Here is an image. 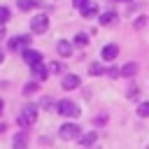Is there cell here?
Masks as SVG:
<instances>
[{"instance_id":"obj_1","label":"cell","mask_w":149,"mask_h":149,"mask_svg":"<svg viewBox=\"0 0 149 149\" xmlns=\"http://www.w3.org/2000/svg\"><path fill=\"white\" fill-rule=\"evenodd\" d=\"M35 121H37V105L26 102L23 109L19 112V123H21V126H30V123H35Z\"/></svg>"},{"instance_id":"obj_2","label":"cell","mask_w":149,"mask_h":149,"mask_svg":"<svg viewBox=\"0 0 149 149\" xmlns=\"http://www.w3.org/2000/svg\"><path fill=\"white\" fill-rule=\"evenodd\" d=\"M56 109H58V114H63V116H70V119L79 116V107H77L72 100H58V102H56Z\"/></svg>"},{"instance_id":"obj_3","label":"cell","mask_w":149,"mask_h":149,"mask_svg":"<svg viewBox=\"0 0 149 149\" xmlns=\"http://www.w3.org/2000/svg\"><path fill=\"white\" fill-rule=\"evenodd\" d=\"M79 126L77 123H63L61 126V130H58V135H61V140H77L79 137Z\"/></svg>"},{"instance_id":"obj_4","label":"cell","mask_w":149,"mask_h":149,"mask_svg":"<svg viewBox=\"0 0 149 149\" xmlns=\"http://www.w3.org/2000/svg\"><path fill=\"white\" fill-rule=\"evenodd\" d=\"M47 28H49L47 14H37V16L30 19V30H33V33H47Z\"/></svg>"},{"instance_id":"obj_5","label":"cell","mask_w":149,"mask_h":149,"mask_svg":"<svg viewBox=\"0 0 149 149\" xmlns=\"http://www.w3.org/2000/svg\"><path fill=\"white\" fill-rule=\"evenodd\" d=\"M23 61H26L30 68H35V65H40V63H42V54H40V51H35V49H26V51H23Z\"/></svg>"},{"instance_id":"obj_6","label":"cell","mask_w":149,"mask_h":149,"mask_svg":"<svg viewBox=\"0 0 149 149\" xmlns=\"http://www.w3.org/2000/svg\"><path fill=\"white\" fill-rule=\"evenodd\" d=\"M28 44H30V35H16V37L9 40V49L12 51H16L21 47H28Z\"/></svg>"},{"instance_id":"obj_7","label":"cell","mask_w":149,"mask_h":149,"mask_svg":"<svg viewBox=\"0 0 149 149\" xmlns=\"http://www.w3.org/2000/svg\"><path fill=\"white\" fill-rule=\"evenodd\" d=\"M100 56H102V61H114L119 56V47L116 44H105L102 51H100Z\"/></svg>"},{"instance_id":"obj_8","label":"cell","mask_w":149,"mask_h":149,"mask_svg":"<svg viewBox=\"0 0 149 149\" xmlns=\"http://www.w3.org/2000/svg\"><path fill=\"white\" fill-rule=\"evenodd\" d=\"M61 86H63L65 91H72V88L79 86V77H77V74H65L63 81H61Z\"/></svg>"},{"instance_id":"obj_9","label":"cell","mask_w":149,"mask_h":149,"mask_svg":"<svg viewBox=\"0 0 149 149\" xmlns=\"http://www.w3.org/2000/svg\"><path fill=\"white\" fill-rule=\"evenodd\" d=\"M56 51L61 54V56H72V44L70 42H65V40H61V42H56Z\"/></svg>"},{"instance_id":"obj_10","label":"cell","mask_w":149,"mask_h":149,"mask_svg":"<svg viewBox=\"0 0 149 149\" xmlns=\"http://www.w3.org/2000/svg\"><path fill=\"white\" fill-rule=\"evenodd\" d=\"M30 70H33V74H35V79H37V81H44V79L49 77V68H44L42 63H40V65H35V68H30Z\"/></svg>"},{"instance_id":"obj_11","label":"cell","mask_w":149,"mask_h":149,"mask_svg":"<svg viewBox=\"0 0 149 149\" xmlns=\"http://www.w3.org/2000/svg\"><path fill=\"white\" fill-rule=\"evenodd\" d=\"M95 14H98V5H95V2H88V5L81 9V16H84V19H93Z\"/></svg>"},{"instance_id":"obj_12","label":"cell","mask_w":149,"mask_h":149,"mask_svg":"<svg viewBox=\"0 0 149 149\" xmlns=\"http://www.w3.org/2000/svg\"><path fill=\"white\" fill-rule=\"evenodd\" d=\"M116 19H119V16H116V12H105V14L100 16V26H112Z\"/></svg>"},{"instance_id":"obj_13","label":"cell","mask_w":149,"mask_h":149,"mask_svg":"<svg viewBox=\"0 0 149 149\" xmlns=\"http://www.w3.org/2000/svg\"><path fill=\"white\" fill-rule=\"evenodd\" d=\"M135 72H137V63H126L121 68V77H133Z\"/></svg>"},{"instance_id":"obj_14","label":"cell","mask_w":149,"mask_h":149,"mask_svg":"<svg viewBox=\"0 0 149 149\" xmlns=\"http://www.w3.org/2000/svg\"><path fill=\"white\" fill-rule=\"evenodd\" d=\"M16 5H19V9H21V12H28V9L37 7L40 2H37V0H16Z\"/></svg>"},{"instance_id":"obj_15","label":"cell","mask_w":149,"mask_h":149,"mask_svg":"<svg viewBox=\"0 0 149 149\" xmlns=\"http://www.w3.org/2000/svg\"><path fill=\"white\" fill-rule=\"evenodd\" d=\"M14 149H28V147H26V135H23V133L14 135Z\"/></svg>"},{"instance_id":"obj_16","label":"cell","mask_w":149,"mask_h":149,"mask_svg":"<svg viewBox=\"0 0 149 149\" xmlns=\"http://www.w3.org/2000/svg\"><path fill=\"white\" fill-rule=\"evenodd\" d=\"M74 44H77V47H86V44H88V35H86V33H77V35H74Z\"/></svg>"},{"instance_id":"obj_17","label":"cell","mask_w":149,"mask_h":149,"mask_svg":"<svg viewBox=\"0 0 149 149\" xmlns=\"http://www.w3.org/2000/svg\"><path fill=\"white\" fill-rule=\"evenodd\" d=\"M95 140H98V135H95V133H86V135H84V137H81L79 142H81V144H86V147H91V144H93Z\"/></svg>"},{"instance_id":"obj_18","label":"cell","mask_w":149,"mask_h":149,"mask_svg":"<svg viewBox=\"0 0 149 149\" xmlns=\"http://www.w3.org/2000/svg\"><path fill=\"white\" fill-rule=\"evenodd\" d=\"M137 116H142V119L149 116V102H140L137 105Z\"/></svg>"},{"instance_id":"obj_19","label":"cell","mask_w":149,"mask_h":149,"mask_svg":"<svg viewBox=\"0 0 149 149\" xmlns=\"http://www.w3.org/2000/svg\"><path fill=\"white\" fill-rule=\"evenodd\" d=\"M9 16H12V14H9V9H7L5 5H0V26H2V23H7V21H9Z\"/></svg>"},{"instance_id":"obj_20","label":"cell","mask_w":149,"mask_h":149,"mask_svg":"<svg viewBox=\"0 0 149 149\" xmlns=\"http://www.w3.org/2000/svg\"><path fill=\"white\" fill-rule=\"evenodd\" d=\"M88 72H91V74H102L105 68H102L100 63H91V65H88Z\"/></svg>"},{"instance_id":"obj_21","label":"cell","mask_w":149,"mask_h":149,"mask_svg":"<svg viewBox=\"0 0 149 149\" xmlns=\"http://www.w3.org/2000/svg\"><path fill=\"white\" fill-rule=\"evenodd\" d=\"M35 91H37V84H35V81H30V84L23 86V95H30V93H35Z\"/></svg>"},{"instance_id":"obj_22","label":"cell","mask_w":149,"mask_h":149,"mask_svg":"<svg viewBox=\"0 0 149 149\" xmlns=\"http://www.w3.org/2000/svg\"><path fill=\"white\" fill-rule=\"evenodd\" d=\"M40 105H42L44 109H51V107H54V98H49V95H47V98H42V100H40Z\"/></svg>"},{"instance_id":"obj_23","label":"cell","mask_w":149,"mask_h":149,"mask_svg":"<svg viewBox=\"0 0 149 149\" xmlns=\"http://www.w3.org/2000/svg\"><path fill=\"white\" fill-rule=\"evenodd\" d=\"M88 2H91V0H72V5H74V7L79 9V12H81V9H84V7L88 5Z\"/></svg>"},{"instance_id":"obj_24","label":"cell","mask_w":149,"mask_h":149,"mask_svg":"<svg viewBox=\"0 0 149 149\" xmlns=\"http://www.w3.org/2000/svg\"><path fill=\"white\" fill-rule=\"evenodd\" d=\"M61 70H63L61 63H51V65H49V72H61Z\"/></svg>"},{"instance_id":"obj_25","label":"cell","mask_w":149,"mask_h":149,"mask_svg":"<svg viewBox=\"0 0 149 149\" xmlns=\"http://www.w3.org/2000/svg\"><path fill=\"white\" fill-rule=\"evenodd\" d=\"M144 23H147V19H144V16H140V19H135V28H137V30H140V28H142Z\"/></svg>"},{"instance_id":"obj_26","label":"cell","mask_w":149,"mask_h":149,"mask_svg":"<svg viewBox=\"0 0 149 149\" xmlns=\"http://www.w3.org/2000/svg\"><path fill=\"white\" fill-rule=\"evenodd\" d=\"M2 37H5V28L0 26V40H2Z\"/></svg>"},{"instance_id":"obj_27","label":"cell","mask_w":149,"mask_h":149,"mask_svg":"<svg viewBox=\"0 0 149 149\" xmlns=\"http://www.w3.org/2000/svg\"><path fill=\"white\" fill-rule=\"evenodd\" d=\"M2 58H5V54H2V51H0V63H2Z\"/></svg>"},{"instance_id":"obj_28","label":"cell","mask_w":149,"mask_h":149,"mask_svg":"<svg viewBox=\"0 0 149 149\" xmlns=\"http://www.w3.org/2000/svg\"><path fill=\"white\" fill-rule=\"evenodd\" d=\"M0 112H2V100H0Z\"/></svg>"},{"instance_id":"obj_29","label":"cell","mask_w":149,"mask_h":149,"mask_svg":"<svg viewBox=\"0 0 149 149\" xmlns=\"http://www.w3.org/2000/svg\"><path fill=\"white\" fill-rule=\"evenodd\" d=\"M119 2H130V0H119Z\"/></svg>"}]
</instances>
